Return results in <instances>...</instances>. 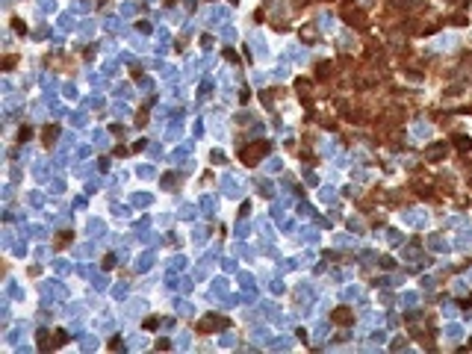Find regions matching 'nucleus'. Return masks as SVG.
<instances>
[{
	"label": "nucleus",
	"instance_id": "obj_2",
	"mask_svg": "<svg viewBox=\"0 0 472 354\" xmlns=\"http://www.w3.org/2000/svg\"><path fill=\"white\" fill-rule=\"evenodd\" d=\"M334 322H337V325H348V322H351V319H348V310H337V313H334Z\"/></svg>",
	"mask_w": 472,
	"mask_h": 354
},
{
	"label": "nucleus",
	"instance_id": "obj_1",
	"mask_svg": "<svg viewBox=\"0 0 472 354\" xmlns=\"http://www.w3.org/2000/svg\"><path fill=\"white\" fill-rule=\"evenodd\" d=\"M266 151H269V145H266V142H260V145H254V148H248L242 160H245V162L251 165V162H257V160H260V157H263Z\"/></svg>",
	"mask_w": 472,
	"mask_h": 354
},
{
	"label": "nucleus",
	"instance_id": "obj_3",
	"mask_svg": "<svg viewBox=\"0 0 472 354\" xmlns=\"http://www.w3.org/2000/svg\"><path fill=\"white\" fill-rule=\"evenodd\" d=\"M460 337H463L460 328H449V339H460Z\"/></svg>",
	"mask_w": 472,
	"mask_h": 354
}]
</instances>
